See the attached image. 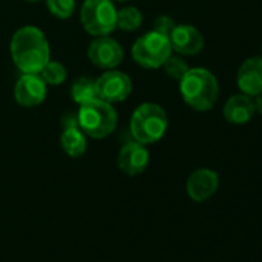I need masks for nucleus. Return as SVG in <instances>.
Here are the masks:
<instances>
[{
	"mask_svg": "<svg viewBox=\"0 0 262 262\" xmlns=\"http://www.w3.org/2000/svg\"><path fill=\"white\" fill-rule=\"evenodd\" d=\"M77 125L85 136L93 139H105L116 129L117 113L113 103L102 99H94L88 103L80 105L77 111Z\"/></svg>",
	"mask_w": 262,
	"mask_h": 262,
	"instance_id": "20e7f679",
	"label": "nucleus"
},
{
	"mask_svg": "<svg viewBox=\"0 0 262 262\" xmlns=\"http://www.w3.org/2000/svg\"><path fill=\"white\" fill-rule=\"evenodd\" d=\"M170 43L173 51L181 56H196L204 48V36L196 27L181 24L173 28L170 34Z\"/></svg>",
	"mask_w": 262,
	"mask_h": 262,
	"instance_id": "9b49d317",
	"label": "nucleus"
},
{
	"mask_svg": "<svg viewBox=\"0 0 262 262\" xmlns=\"http://www.w3.org/2000/svg\"><path fill=\"white\" fill-rule=\"evenodd\" d=\"M25 2H39V0H25Z\"/></svg>",
	"mask_w": 262,
	"mask_h": 262,
	"instance_id": "5701e85b",
	"label": "nucleus"
},
{
	"mask_svg": "<svg viewBox=\"0 0 262 262\" xmlns=\"http://www.w3.org/2000/svg\"><path fill=\"white\" fill-rule=\"evenodd\" d=\"M254 99H253V102H254V110H256V113H259L260 116H262V91L259 93V94H256V96H253Z\"/></svg>",
	"mask_w": 262,
	"mask_h": 262,
	"instance_id": "4be33fe9",
	"label": "nucleus"
},
{
	"mask_svg": "<svg viewBox=\"0 0 262 262\" xmlns=\"http://www.w3.org/2000/svg\"><path fill=\"white\" fill-rule=\"evenodd\" d=\"M173 48L170 43V37L158 33L148 31L141 36L131 47V56L133 60L147 70L162 68L165 60L171 56Z\"/></svg>",
	"mask_w": 262,
	"mask_h": 262,
	"instance_id": "39448f33",
	"label": "nucleus"
},
{
	"mask_svg": "<svg viewBox=\"0 0 262 262\" xmlns=\"http://www.w3.org/2000/svg\"><path fill=\"white\" fill-rule=\"evenodd\" d=\"M47 8L51 16L67 20L74 14L76 0H45Z\"/></svg>",
	"mask_w": 262,
	"mask_h": 262,
	"instance_id": "6ab92c4d",
	"label": "nucleus"
},
{
	"mask_svg": "<svg viewBox=\"0 0 262 262\" xmlns=\"http://www.w3.org/2000/svg\"><path fill=\"white\" fill-rule=\"evenodd\" d=\"M150 164V153L145 145L136 142L135 139L128 141L122 145L117 155V167L126 176L142 174Z\"/></svg>",
	"mask_w": 262,
	"mask_h": 262,
	"instance_id": "9d476101",
	"label": "nucleus"
},
{
	"mask_svg": "<svg viewBox=\"0 0 262 262\" xmlns=\"http://www.w3.org/2000/svg\"><path fill=\"white\" fill-rule=\"evenodd\" d=\"M70 94H71V99L79 105H83V103H88V102L97 99L96 80L88 76L79 77L77 80H74Z\"/></svg>",
	"mask_w": 262,
	"mask_h": 262,
	"instance_id": "dca6fc26",
	"label": "nucleus"
},
{
	"mask_svg": "<svg viewBox=\"0 0 262 262\" xmlns=\"http://www.w3.org/2000/svg\"><path fill=\"white\" fill-rule=\"evenodd\" d=\"M63 131L60 135V147L70 158H80L86 153V136L77 125V116L68 113L62 117Z\"/></svg>",
	"mask_w": 262,
	"mask_h": 262,
	"instance_id": "ddd939ff",
	"label": "nucleus"
},
{
	"mask_svg": "<svg viewBox=\"0 0 262 262\" xmlns=\"http://www.w3.org/2000/svg\"><path fill=\"white\" fill-rule=\"evenodd\" d=\"M219 188V176L210 168H198L187 179V194L194 202L210 199Z\"/></svg>",
	"mask_w": 262,
	"mask_h": 262,
	"instance_id": "f8f14e48",
	"label": "nucleus"
},
{
	"mask_svg": "<svg viewBox=\"0 0 262 262\" xmlns=\"http://www.w3.org/2000/svg\"><path fill=\"white\" fill-rule=\"evenodd\" d=\"M39 74L47 82V85H60L67 79V68L57 60H50Z\"/></svg>",
	"mask_w": 262,
	"mask_h": 262,
	"instance_id": "a211bd4d",
	"label": "nucleus"
},
{
	"mask_svg": "<svg viewBox=\"0 0 262 262\" xmlns=\"http://www.w3.org/2000/svg\"><path fill=\"white\" fill-rule=\"evenodd\" d=\"M83 30L94 36H110L117 28V10L113 0H85L80 7Z\"/></svg>",
	"mask_w": 262,
	"mask_h": 262,
	"instance_id": "423d86ee",
	"label": "nucleus"
},
{
	"mask_svg": "<svg viewBox=\"0 0 262 262\" xmlns=\"http://www.w3.org/2000/svg\"><path fill=\"white\" fill-rule=\"evenodd\" d=\"M184 102L196 111H208L219 97V82L207 68H190L179 80Z\"/></svg>",
	"mask_w": 262,
	"mask_h": 262,
	"instance_id": "f03ea898",
	"label": "nucleus"
},
{
	"mask_svg": "<svg viewBox=\"0 0 262 262\" xmlns=\"http://www.w3.org/2000/svg\"><path fill=\"white\" fill-rule=\"evenodd\" d=\"M97 97L108 103L123 102L133 91V82L129 76L114 70H106L100 77L96 79Z\"/></svg>",
	"mask_w": 262,
	"mask_h": 262,
	"instance_id": "0eeeda50",
	"label": "nucleus"
},
{
	"mask_svg": "<svg viewBox=\"0 0 262 262\" xmlns=\"http://www.w3.org/2000/svg\"><path fill=\"white\" fill-rule=\"evenodd\" d=\"M254 102L250 96L241 93L234 94L230 99H227L222 114L225 120L231 125H245L248 123L254 116Z\"/></svg>",
	"mask_w": 262,
	"mask_h": 262,
	"instance_id": "2eb2a0df",
	"label": "nucleus"
},
{
	"mask_svg": "<svg viewBox=\"0 0 262 262\" xmlns=\"http://www.w3.org/2000/svg\"><path fill=\"white\" fill-rule=\"evenodd\" d=\"M113 2H126V0H113Z\"/></svg>",
	"mask_w": 262,
	"mask_h": 262,
	"instance_id": "b1692460",
	"label": "nucleus"
},
{
	"mask_svg": "<svg viewBox=\"0 0 262 262\" xmlns=\"http://www.w3.org/2000/svg\"><path fill=\"white\" fill-rule=\"evenodd\" d=\"M176 27V22L170 17V16H159L156 20H155V27H153V31H158L167 37H170L173 28Z\"/></svg>",
	"mask_w": 262,
	"mask_h": 262,
	"instance_id": "412c9836",
	"label": "nucleus"
},
{
	"mask_svg": "<svg viewBox=\"0 0 262 262\" xmlns=\"http://www.w3.org/2000/svg\"><path fill=\"white\" fill-rule=\"evenodd\" d=\"M47 82L40 74L22 73L14 85V99L19 105L25 108H34L43 103L47 99Z\"/></svg>",
	"mask_w": 262,
	"mask_h": 262,
	"instance_id": "1a4fd4ad",
	"label": "nucleus"
},
{
	"mask_svg": "<svg viewBox=\"0 0 262 262\" xmlns=\"http://www.w3.org/2000/svg\"><path fill=\"white\" fill-rule=\"evenodd\" d=\"M86 56L94 67L102 70H114L123 60V50L120 43L110 36H99L90 43Z\"/></svg>",
	"mask_w": 262,
	"mask_h": 262,
	"instance_id": "6e6552de",
	"label": "nucleus"
},
{
	"mask_svg": "<svg viewBox=\"0 0 262 262\" xmlns=\"http://www.w3.org/2000/svg\"><path fill=\"white\" fill-rule=\"evenodd\" d=\"M168 128L165 110L153 102L141 103L129 119V135L136 142L150 145L159 142Z\"/></svg>",
	"mask_w": 262,
	"mask_h": 262,
	"instance_id": "7ed1b4c3",
	"label": "nucleus"
},
{
	"mask_svg": "<svg viewBox=\"0 0 262 262\" xmlns=\"http://www.w3.org/2000/svg\"><path fill=\"white\" fill-rule=\"evenodd\" d=\"M162 68H164V71L167 73L168 77H171V79H174V80H178V82H179V80L187 74V71L190 70L188 65H187V62H185L181 56H173V54L165 60V63L162 65Z\"/></svg>",
	"mask_w": 262,
	"mask_h": 262,
	"instance_id": "aec40b11",
	"label": "nucleus"
},
{
	"mask_svg": "<svg viewBox=\"0 0 262 262\" xmlns=\"http://www.w3.org/2000/svg\"><path fill=\"white\" fill-rule=\"evenodd\" d=\"M10 53L14 65L20 73L39 74L51 60V48L43 31L37 27L27 25L19 28L11 39Z\"/></svg>",
	"mask_w": 262,
	"mask_h": 262,
	"instance_id": "f257e3e1",
	"label": "nucleus"
},
{
	"mask_svg": "<svg viewBox=\"0 0 262 262\" xmlns=\"http://www.w3.org/2000/svg\"><path fill=\"white\" fill-rule=\"evenodd\" d=\"M237 88L241 93L253 97L262 91V56L248 57L237 70Z\"/></svg>",
	"mask_w": 262,
	"mask_h": 262,
	"instance_id": "4468645a",
	"label": "nucleus"
},
{
	"mask_svg": "<svg viewBox=\"0 0 262 262\" xmlns=\"http://www.w3.org/2000/svg\"><path fill=\"white\" fill-rule=\"evenodd\" d=\"M144 16L136 7H125L117 11V28L122 31H136L142 27Z\"/></svg>",
	"mask_w": 262,
	"mask_h": 262,
	"instance_id": "f3484780",
	"label": "nucleus"
}]
</instances>
